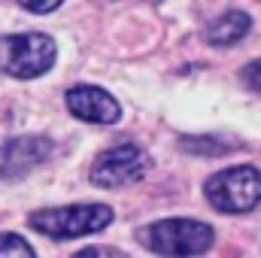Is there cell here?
<instances>
[{
    "mask_svg": "<svg viewBox=\"0 0 261 258\" xmlns=\"http://www.w3.org/2000/svg\"><path fill=\"white\" fill-rule=\"evenodd\" d=\"M64 100L70 116H76L79 122H88V125H116L122 119L119 100L97 85H76L67 91Z\"/></svg>",
    "mask_w": 261,
    "mask_h": 258,
    "instance_id": "7",
    "label": "cell"
},
{
    "mask_svg": "<svg viewBox=\"0 0 261 258\" xmlns=\"http://www.w3.org/2000/svg\"><path fill=\"white\" fill-rule=\"evenodd\" d=\"M113 222V207L107 203H70L46 207L28 216V225L52 240H73L85 234H97Z\"/></svg>",
    "mask_w": 261,
    "mask_h": 258,
    "instance_id": "2",
    "label": "cell"
},
{
    "mask_svg": "<svg viewBox=\"0 0 261 258\" xmlns=\"http://www.w3.org/2000/svg\"><path fill=\"white\" fill-rule=\"evenodd\" d=\"M240 79H243L246 88H252V91L261 94V58H255V61H249V64L243 67L240 70Z\"/></svg>",
    "mask_w": 261,
    "mask_h": 258,
    "instance_id": "11",
    "label": "cell"
},
{
    "mask_svg": "<svg viewBox=\"0 0 261 258\" xmlns=\"http://www.w3.org/2000/svg\"><path fill=\"white\" fill-rule=\"evenodd\" d=\"M0 258H37L31 243L21 237V234H12V231H3L0 234Z\"/></svg>",
    "mask_w": 261,
    "mask_h": 258,
    "instance_id": "9",
    "label": "cell"
},
{
    "mask_svg": "<svg viewBox=\"0 0 261 258\" xmlns=\"http://www.w3.org/2000/svg\"><path fill=\"white\" fill-rule=\"evenodd\" d=\"M58 58V46L49 34H6L0 37V73L12 79H37L49 73Z\"/></svg>",
    "mask_w": 261,
    "mask_h": 258,
    "instance_id": "3",
    "label": "cell"
},
{
    "mask_svg": "<svg viewBox=\"0 0 261 258\" xmlns=\"http://www.w3.org/2000/svg\"><path fill=\"white\" fill-rule=\"evenodd\" d=\"M203 197L219 213H249L261 203V170L255 164L219 170L203 183Z\"/></svg>",
    "mask_w": 261,
    "mask_h": 258,
    "instance_id": "4",
    "label": "cell"
},
{
    "mask_svg": "<svg viewBox=\"0 0 261 258\" xmlns=\"http://www.w3.org/2000/svg\"><path fill=\"white\" fill-rule=\"evenodd\" d=\"M52 152H55V143L40 134L12 137V140L0 143V183L28 176L34 167L46 164L52 158Z\"/></svg>",
    "mask_w": 261,
    "mask_h": 258,
    "instance_id": "6",
    "label": "cell"
},
{
    "mask_svg": "<svg viewBox=\"0 0 261 258\" xmlns=\"http://www.w3.org/2000/svg\"><path fill=\"white\" fill-rule=\"evenodd\" d=\"M149 3H158V0H149Z\"/></svg>",
    "mask_w": 261,
    "mask_h": 258,
    "instance_id": "13",
    "label": "cell"
},
{
    "mask_svg": "<svg viewBox=\"0 0 261 258\" xmlns=\"http://www.w3.org/2000/svg\"><path fill=\"white\" fill-rule=\"evenodd\" d=\"M70 258H128V252H122L116 246H85Z\"/></svg>",
    "mask_w": 261,
    "mask_h": 258,
    "instance_id": "10",
    "label": "cell"
},
{
    "mask_svg": "<svg viewBox=\"0 0 261 258\" xmlns=\"http://www.w3.org/2000/svg\"><path fill=\"white\" fill-rule=\"evenodd\" d=\"M28 12H34V15H46V12H52V9H58L64 0H18Z\"/></svg>",
    "mask_w": 261,
    "mask_h": 258,
    "instance_id": "12",
    "label": "cell"
},
{
    "mask_svg": "<svg viewBox=\"0 0 261 258\" xmlns=\"http://www.w3.org/2000/svg\"><path fill=\"white\" fill-rule=\"evenodd\" d=\"M149 170H152L149 152L143 146H137V143H122V146L103 149L91 161L88 179L97 189H128L134 183H140Z\"/></svg>",
    "mask_w": 261,
    "mask_h": 258,
    "instance_id": "5",
    "label": "cell"
},
{
    "mask_svg": "<svg viewBox=\"0 0 261 258\" xmlns=\"http://www.w3.org/2000/svg\"><path fill=\"white\" fill-rule=\"evenodd\" d=\"M252 28V18L243 12V9H228L222 12L219 18H213L203 31V40L216 49H228V46H237Z\"/></svg>",
    "mask_w": 261,
    "mask_h": 258,
    "instance_id": "8",
    "label": "cell"
},
{
    "mask_svg": "<svg viewBox=\"0 0 261 258\" xmlns=\"http://www.w3.org/2000/svg\"><path fill=\"white\" fill-rule=\"evenodd\" d=\"M137 240L155 255L192 258L203 255L216 243V231H213V225L197 222V219H158V222H149L146 228H140Z\"/></svg>",
    "mask_w": 261,
    "mask_h": 258,
    "instance_id": "1",
    "label": "cell"
}]
</instances>
